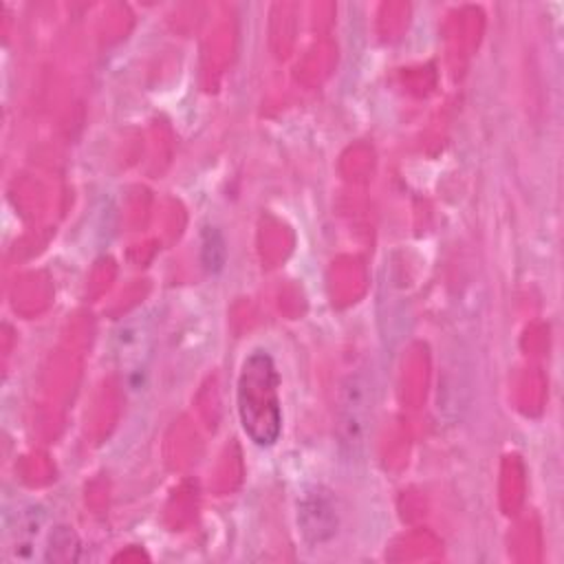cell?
I'll return each instance as SVG.
<instances>
[{
  "mask_svg": "<svg viewBox=\"0 0 564 564\" xmlns=\"http://www.w3.org/2000/svg\"><path fill=\"white\" fill-rule=\"evenodd\" d=\"M280 375L275 361L267 350H253L245 357L236 403L245 434L258 447H271L282 434V408H280Z\"/></svg>",
  "mask_w": 564,
  "mask_h": 564,
  "instance_id": "cell-1",
  "label": "cell"
},
{
  "mask_svg": "<svg viewBox=\"0 0 564 564\" xmlns=\"http://www.w3.org/2000/svg\"><path fill=\"white\" fill-rule=\"evenodd\" d=\"M372 403L375 390L368 372H350L341 383L337 405V438L348 456H357L366 445L372 425Z\"/></svg>",
  "mask_w": 564,
  "mask_h": 564,
  "instance_id": "cell-2",
  "label": "cell"
},
{
  "mask_svg": "<svg viewBox=\"0 0 564 564\" xmlns=\"http://www.w3.org/2000/svg\"><path fill=\"white\" fill-rule=\"evenodd\" d=\"M339 516L335 498L324 487H311L297 502V529L306 544L322 546L335 538Z\"/></svg>",
  "mask_w": 564,
  "mask_h": 564,
  "instance_id": "cell-3",
  "label": "cell"
},
{
  "mask_svg": "<svg viewBox=\"0 0 564 564\" xmlns=\"http://www.w3.org/2000/svg\"><path fill=\"white\" fill-rule=\"evenodd\" d=\"M152 350V326L143 315L128 319L115 339V357L119 372L130 381L145 372Z\"/></svg>",
  "mask_w": 564,
  "mask_h": 564,
  "instance_id": "cell-4",
  "label": "cell"
},
{
  "mask_svg": "<svg viewBox=\"0 0 564 564\" xmlns=\"http://www.w3.org/2000/svg\"><path fill=\"white\" fill-rule=\"evenodd\" d=\"M77 538L75 533L68 529V527H55L51 531V538H48V546H46V553H44V560L48 562H68V560H75V551H77Z\"/></svg>",
  "mask_w": 564,
  "mask_h": 564,
  "instance_id": "cell-5",
  "label": "cell"
},
{
  "mask_svg": "<svg viewBox=\"0 0 564 564\" xmlns=\"http://www.w3.org/2000/svg\"><path fill=\"white\" fill-rule=\"evenodd\" d=\"M225 256H227V249H225V240H223L220 231L214 227H207L203 231V242H200V258H203L205 269L212 273L220 271L225 264Z\"/></svg>",
  "mask_w": 564,
  "mask_h": 564,
  "instance_id": "cell-6",
  "label": "cell"
}]
</instances>
